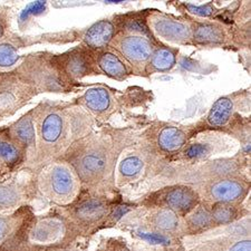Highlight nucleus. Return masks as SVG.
Returning a JSON list of instances; mask_svg holds the SVG:
<instances>
[{
  "instance_id": "nucleus-1",
  "label": "nucleus",
  "mask_w": 251,
  "mask_h": 251,
  "mask_svg": "<svg viewBox=\"0 0 251 251\" xmlns=\"http://www.w3.org/2000/svg\"><path fill=\"white\" fill-rule=\"evenodd\" d=\"M36 154L31 164L46 163L58 155L64 148L66 119L59 108L40 104L35 108Z\"/></svg>"
},
{
  "instance_id": "nucleus-2",
  "label": "nucleus",
  "mask_w": 251,
  "mask_h": 251,
  "mask_svg": "<svg viewBox=\"0 0 251 251\" xmlns=\"http://www.w3.org/2000/svg\"><path fill=\"white\" fill-rule=\"evenodd\" d=\"M36 185L39 192L54 203L65 205L75 200L78 192L77 180L65 163H50L42 169Z\"/></svg>"
},
{
  "instance_id": "nucleus-3",
  "label": "nucleus",
  "mask_w": 251,
  "mask_h": 251,
  "mask_svg": "<svg viewBox=\"0 0 251 251\" xmlns=\"http://www.w3.org/2000/svg\"><path fill=\"white\" fill-rule=\"evenodd\" d=\"M19 76L39 92H57L63 90L60 73L57 70L55 58L44 55H32L24 60L15 71Z\"/></svg>"
},
{
  "instance_id": "nucleus-4",
  "label": "nucleus",
  "mask_w": 251,
  "mask_h": 251,
  "mask_svg": "<svg viewBox=\"0 0 251 251\" xmlns=\"http://www.w3.org/2000/svg\"><path fill=\"white\" fill-rule=\"evenodd\" d=\"M36 95V88L17 73H0V122L15 115Z\"/></svg>"
},
{
  "instance_id": "nucleus-5",
  "label": "nucleus",
  "mask_w": 251,
  "mask_h": 251,
  "mask_svg": "<svg viewBox=\"0 0 251 251\" xmlns=\"http://www.w3.org/2000/svg\"><path fill=\"white\" fill-rule=\"evenodd\" d=\"M68 236V224L55 214L34 217L28 228L26 241L32 246L56 247L62 245ZM25 241V244H26Z\"/></svg>"
},
{
  "instance_id": "nucleus-6",
  "label": "nucleus",
  "mask_w": 251,
  "mask_h": 251,
  "mask_svg": "<svg viewBox=\"0 0 251 251\" xmlns=\"http://www.w3.org/2000/svg\"><path fill=\"white\" fill-rule=\"evenodd\" d=\"M29 206L0 213V251H11L26 241L28 228L34 219Z\"/></svg>"
},
{
  "instance_id": "nucleus-7",
  "label": "nucleus",
  "mask_w": 251,
  "mask_h": 251,
  "mask_svg": "<svg viewBox=\"0 0 251 251\" xmlns=\"http://www.w3.org/2000/svg\"><path fill=\"white\" fill-rule=\"evenodd\" d=\"M148 204L156 208L172 210L179 216L185 217L201 203L199 193L187 185H174L153 193L147 199Z\"/></svg>"
},
{
  "instance_id": "nucleus-8",
  "label": "nucleus",
  "mask_w": 251,
  "mask_h": 251,
  "mask_svg": "<svg viewBox=\"0 0 251 251\" xmlns=\"http://www.w3.org/2000/svg\"><path fill=\"white\" fill-rule=\"evenodd\" d=\"M35 185L26 180L0 181V213L11 212L26 206L27 201L34 192Z\"/></svg>"
},
{
  "instance_id": "nucleus-9",
  "label": "nucleus",
  "mask_w": 251,
  "mask_h": 251,
  "mask_svg": "<svg viewBox=\"0 0 251 251\" xmlns=\"http://www.w3.org/2000/svg\"><path fill=\"white\" fill-rule=\"evenodd\" d=\"M26 163V152L11 139L8 128H0V181Z\"/></svg>"
},
{
  "instance_id": "nucleus-10",
  "label": "nucleus",
  "mask_w": 251,
  "mask_h": 251,
  "mask_svg": "<svg viewBox=\"0 0 251 251\" xmlns=\"http://www.w3.org/2000/svg\"><path fill=\"white\" fill-rule=\"evenodd\" d=\"M7 128L11 139L25 150L26 163L31 164L36 154L35 110L28 112Z\"/></svg>"
},
{
  "instance_id": "nucleus-11",
  "label": "nucleus",
  "mask_w": 251,
  "mask_h": 251,
  "mask_svg": "<svg viewBox=\"0 0 251 251\" xmlns=\"http://www.w3.org/2000/svg\"><path fill=\"white\" fill-rule=\"evenodd\" d=\"M110 212V205L103 199L87 198L79 201L71 210V217L76 224L92 226L102 221Z\"/></svg>"
},
{
  "instance_id": "nucleus-12",
  "label": "nucleus",
  "mask_w": 251,
  "mask_h": 251,
  "mask_svg": "<svg viewBox=\"0 0 251 251\" xmlns=\"http://www.w3.org/2000/svg\"><path fill=\"white\" fill-rule=\"evenodd\" d=\"M153 31L162 39L176 44H184L191 37V29L185 23L169 18L164 15H154L150 20Z\"/></svg>"
},
{
  "instance_id": "nucleus-13",
  "label": "nucleus",
  "mask_w": 251,
  "mask_h": 251,
  "mask_svg": "<svg viewBox=\"0 0 251 251\" xmlns=\"http://www.w3.org/2000/svg\"><path fill=\"white\" fill-rule=\"evenodd\" d=\"M247 189L246 185L239 180L234 179H224L213 182L206 188V197L208 200L222 203H233L237 204L246 197Z\"/></svg>"
},
{
  "instance_id": "nucleus-14",
  "label": "nucleus",
  "mask_w": 251,
  "mask_h": 251,
  "mask_svg": "<svg viewBox=\"0 0 251 251\" xmlns=\"http://www.w3.org/2000/svg\"><path fill=\"white\" fill-rule=\"evenodd\" d=\"M117 46L125 58L136 64L147 62L153 52L151 42L142 36H127L121 39Z\"/></svg>"
},
{
  "instance_id": "nucleus-15",
  "label": "nucleus",
  "mask_w": 251,
  "mask_h": 251,
  "mask_svg": "<svg viewBox=\"0 0 251 251\" xmlns=\"http://www.w3.org/2000/svg\"><path fill=\"white\" fill-rule=\"evenodd\" d=\"M149 224L153 231L172 234L179 231L182 226L181 217L172 210L164 208L153 209L149 216Z\"/></svg>"
},
{
  "instance_id": "nucleus-16",
  "label": "nucleus",
  "mask_w": 251,
  "mask_h": 251,
  "mask_svg": "<svg viewBox=\"0 0 251 251\" xmlns=\"http://www.w3.org/2000/svg\"><path fill=\"white\" fill-rule=\"evenodd\" d=\"M185 230L189 233H200L206 231L214 226L211 213H210V206L200 203L197 205L191 212L185 216Z\"/></svg>"
},
{
  "instance_id": "nucleus-17",
  "label": "nucleus",
  "mask_w": 251,
  "mask_h": 251,
  "mask_svg": "<svg viewBox=\"0 0 251 251\" xmlns=\"http://www.w3.org/2000/svg\"><path fill=\"white\" fill-rule=\"evenodd\" d=\"M114 34V25L110 20H100L88 28L84 36V42L92 48H102L111 42Z\"/></svg>"
},
{
  "instance_id": "nucleus-18",
  "label": "nucleus",
  "mask_w": 251,
  "mask_h": 251,
  "mask_svg": "<svg viewBox=\"0 0 251 251\" xmlns=\"http://www.w3.org/2000/svg\"><path fill=\"white\" fill-rule=\"evenodd\" d=\"M106 167V157L103 152L91 151L84 154L78 163L80 176L84 180L95 179L104 171Z\"/></svg>"
},
{
  "instance_id": "nucleus-19",
  "label": "nucleus",
  "mask_w": 251,
  "mask_h": 251,
  "mask_svg": "<svg viewBox=\"0 0 251 251\" xmlns=\"http://www.w3.org/2000/svg\"><path fill=\"white\" fill-rule=\"evenodd\" d=\"M193 39L197 44L201 45H216L225 43L226 32L218 24H199L193 30Z\"/></svg>"
},
{
  "instance_id": "nucleus-20",
  "label": "nucleus",
  "mask_w": 251,
  "mask_h": 251,
  "mask_svg": "<svg viewBox=\"0 0 251 251\" xmlns=\"http://www.w3.org/2000/svg\"><path fill=\"white\" fill-rule=\"evenodd\" d=\"M193 251H251L250 238L220 239L197 247Z\"/></svg>"
},
{
  "instance_id": "nucleus-21",
  "label": "nucleus",
  "mask_w": 251,
  "mask_h": 251,
  "mask_svg": "<svg viewBox=\"0 0 251 251\" xmlns=\"http://www.w3.org/2000/svg\"><path fill=\"white\" fill-rule=\"evenodd\" d=\"M159 147L165 152L180 150L187 142V134L181 128L169 126L162 128L157 136Z\"/></svg>"
},
{
  "instance_id": "nucleus-22",
  "label": "nucleus",
  "mask_w": 251,
  "mask_h": 251,
  "mask_svg": "<svg viewBox=\"0 0 251 251\" xmlns=\"http://www.w3.org/2000/svg\"><path fill=\"white\" fill-rule=\"evenodd\" d=\"M210 213L214 226L232 224L240 217V209L237 204L216 202L210 205Z\"/></svg>"
},
{
  "instance_id": "nucleus-23",
  "label": "nucleus",
  "mask_w": 251,
  "mask_h": 251,
  "mask_svg": "<svg viewBox=\"0 0 251 251\" xmlns=\"http://www.w3.org/2000/svg\"><path fill=\"white\" fill-rule=\"evenodd\" d=\"M111 102L110 93L103 87L90 88L83 96V103L95 113H103L108 110Z\"/></svg>"
},
{
  "instance_id": "nucleus-24",
  "label": "nucleus",
  "mask_w": 251,
  "mask_h": 251,
  "mask_svg": "<svg viewBox=\"0 0 251 251\" xmlns=\"http://www.w3.org/2000/svg\"><path fill=\"white\" fill-rule=\"evenodd\" d=\"M22 58L19 45L5 38L0 40V73H6L17 66Z\"/></svg>"
},
{
  "instance_id": "nucleus-25",
  "label": "nucleus",
  "mask_w": 251,
  "mask_h": 251,
  "mask_svg": "<svg viewBox=\"0 0 251 251\" xmlns=\"http://www.w3.org/2000/svg\"><path fill=\"white\" fill-rule=\"evenodd\" d=\"M233 112V102L229 97H221L213 104L208 115V122L212 126H224Z\"/></svg>"
},
{
  "instance_id": "nucleus-26",
  "label": "nucleus",
  "mask_w": 251,
  "mask_h": 251,
  "mask_svg": "<svg viewBox=\"0 0 251 251\" xmlns=\"http://www.w3.org/2000/svg\"><path fill=\"white\" fill-rule=\"evenodd\" d=\"M99 66L105 74L116 79H123L126 76V67L119 57L112 52H104L99 59Z\"/></svg>"
},
{
  "instance_id": "nucleus-27",
  "label": "nucleus",
  "mask_w": 251,
  "mask_h": 251,
  "mask_svg": "<svg viewBox=\"0 0 251 251\" xmlns=\"http://www.w3.org/2000/svg\"><path fill=\"white\" fill-rule=\"evenodd\" d=\"M62 59V67L72 77L79 78L90 71L88 59L79 52H72L70 56Z\"/></svg>"
},
{
  "instance_id": "nucleus-28",
  "label": "nucleus",
  "mask_w": 251,
  "mask_h": 251,
  "mask_svg": "<svg viewBox=\"0 0 251 251\" xmlns=\"http://www.w3.org/2000/svg\"><path fill=\"white\" fill-rule=\"evenodd\" d=\"M176 65V51L171 48H160L152 55L150 63L151 72H168Z\"/></svg>"
},
{
  "instance_id": "nucleus-29",
  "label": "nucleus",
  "mask_w": 251,
  "mask_h": 251,
  "mask_svg": "<svg viewBox=\"0 0 251 251\" xmlns=\"http://www.w3.org/2000/svg\"><path fill=\"white\" fill-rule=\"evenodd\" d=\"M143 161L136 155L127 156L120 164V173L124 177H135L141 173L143 169Z\"/></svg>"
},
{
  "instance_id": "nucleus-30",
  "label": "nucleus",
  "mask_w": 251,
  "mask_h": 251,
  "mask_svg": "<svg viewBox=\"0 0 251 251\" xmlns=\"http://www.w3.org/2000/svg\"><path fill=\"white\" fill-rule=\"evenodd\" d=\"M139 237L143 240L150 242L152 245H160V246H168L171 244V238L169 234H164L157 231H139L137 232Z\"/></svg>"
},
{
  "instance_id": "nucleus-31",
  "label": "nucleus",
  "mask_w": 251,
  "mask_h": 251,
  "mask_svg": "<svg viewBox=\"0 0 251 251\" xmlns=\"http://www.w3.org/2000/svg\"><path fill=\"white\" fill-rule=\"evenodd\" d=\"M46 1H35L28 5L24 11L20 15L19 18V25L22 26L24 23L29 20V18L34 17V16H38L46 9Z\"/></svg>"
},
{
  "instance_id": "nucleus-32",
  "label": "nucleus",
  "mask_w": 251,
  "mask_h": 251,
  "mask_svg": "<svg viewBox=\"0 0 251 251\" xmlns=\"http://www.w3.org/2000/svg\"><path fill=\"white\" fill-rule=\"evenodd\" d=\"M210 153V145L205 143H194L187 148L184 151V155L187 159H202Z\"/></svg>"
},
{
  "instance_id": "nucleus-33",
  "label": "nucleus",
  "mask_w": 251,
  "mask_h": 251,
  "mask_svg": "<svg viewBox=\"0 0 251 251\" xmlns=\"http://www.w3.org/2000/svg\"><path fill=\"white\" fill-rule=\"evenodd\" d=\"M185 7L190 10V13L196 14L201 17H209L213 14V9L210 3L205 6H193V5H185Z\"/></svg>"
},
{
  "instance_id": "nucleus-34",
  "label": "nucleus",
  "mask_w": 251,
  "mask_h": 251,
  "mask_svg": "<svg viewBox=\"0 0 251 251\" xmlns=\"http://www.w3.org/2000/svg\"><path fill=\"white\" fill-rule=\"evenodd\" d=\"M127 30L133 32H147L145 26L143 24H141L137 19L129 20L127 23Z\"/></svg>"
},
{
  "instance_id": "nucleus-35",
  "label": "nucleus",
  "mask_w": 251,
  "mask_h": 251,
  "mask_svg": "<svg viewBox=\"0 0 251 251\" xmlns=\"http://www.w3.org/2000/svg\"><path fill=\"white\" fill-rule=\"evenodd\" d=\"M7 30V19L5 14L0 11V40H2L6 36Z\"/></svg>"
},
{
  "instance_id": "nucleus-36",
  "label": "nucleus",
  "mask_w": 251,
  "mask_h": 251,
  "mask_svg": "<svg viewBox=\"0 0 251 251\" xmlns=\"http://www.w3.org/2000/svg\"><path fill=\"white\" fill-rule=\"evenodd\" d=\"M103 251H128L125 249V247H120V246H114V247H110V248L104 249Z\"/></svg>"
},
{
  "instance_id": "nucleus-37",
  "label": "nucleus",
  "mask_w": 251,
  "mask_h": 251,
  "mask_svg": "<svg viewBox=\"0 0 251 251\" xmlns=\"http://www.w3.org/2000/svg\"><path fill=\"white\" fill-rule=\"evenodd\" d=\"M40 251H66V250H57V249H55V250H40Z\"/></svg>"
}]
</instances>
